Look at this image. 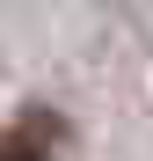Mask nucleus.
I'll use <instances>...</instances> for the list:
<instances>
[{"instance_id": "obj_1", "label": "nucleus", "mask_w": 153, "mask_h": 161, "mask_svg": "<svg viewBox=\"0 0 153 161\" xmlns=\"http://www.w3.org/2000/svg\"><path fill=\"white\" fill-rule=\"evenodd\" d=\"M0 161H51V139H44V117H29L22 132H0Z\"/></svg>"}]
</instances>
